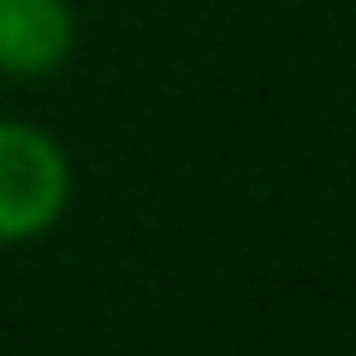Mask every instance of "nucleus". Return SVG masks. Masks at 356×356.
<instances>
[{"label":"nucleus","mask_w":356,"mask_h":356,"mask_svg":"<svg viewBox=\"0 0 356 356\" xmlns=\"http://www.w3.org/2000/svg\"><path fill=\"white\" fill-rule=\"evenodd\" d=\"M72 208V161L30 119H0V250L36 243Z\"/></svg>","instance_id":"obj_1"},{"label":"nucleus","mask_w":356,"mask_h":356,"mask_svg":"<svg viewBox=\"0 0 356 356\" xmlns=\"http://www.w3.org/2000/svg\"><path fill=\"white\" fill-rule=\"evenodd\" d=\"M72 48V0H0V77H54Z\"/></svg>","instance_id":"obj_2"}]
</instances>
